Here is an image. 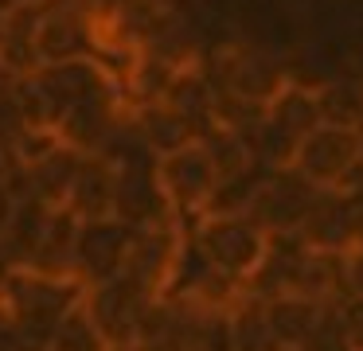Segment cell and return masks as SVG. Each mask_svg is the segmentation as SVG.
Listing matches in <instances>:
<instances>
[{
	"mask_svg": "<svg viewBox=\"0 0 363 351\" xmlns=\"http://www.w3.org/2000/svg\"><path fill=\"white\" fill-rule=\"evenodd\" d=\"M199 145L207 148V156H211L219 179H235V176H246V172L258 168L254 148H250V137H246V133H230V129L211 125V129L199 137Z\"/></svg>",
	"mask_w": 363,
	"mask_h": 351,
	"instance_id": "obj_16",
	"label": "cell"
},
{
	"mask_svg": "<svg viewBox=\"0 0 363 351\" xmlns=\"http://www.w3.org/2000/svg\"><path fill=\"white\" fill-rule=\"evenodd\" d=\"M129 125H133L137 140L145 145V152H149L152 160H160V156H168V152H176V148L196 140V125H191L180 109L168 106V101H152V106L133 109V113H129Z\"/></svg>",
	"mask_w": 363,
	"mask_h": 351,
	"instance_id": "obj_10",
	"label": "cell"
},
{
	"mask_svg": "<svg viewBox=\"0 0 363 351\" xmlns=\"http://www.w3.org/2000/svg\"><path fill=\"white\" fill-rule=\"evenodd\" d=\"M297 351H352L347 340H344V328H340V320H336V308L324 312V320L316 324V332L308 335Z\"/></svg>",
	"mask_w": 363,
	"mask_h": 351,
	"instance_id": "obj_19",
	"label": "cell"
},
{
	"mask_svg": "<svg viewBox=\"0 0 363 351\" xmlns=\"http://www.w3.org/2000/svg\"><path fill=\"white\" fill-rule=\"evenodd\" d=\"M344 289L347 296H363V246L344 254Z\"/></svg>",
	"mask_w": 363,
	"mask_h": 351,
	"instance_id": "obj_22",
	"label": "cell"
},
{
	"mask_svg": "<svg viewBox=\"0 0 363 351\" xmlns=\"http://www.w3.org/2000/svg\"><path fill=\"white\" fill-rule=\"evenodd\" d=\"M207 74L219 90L235 94V98H246L254 106L266 109L269 101L281 94V86L289 82V70L274 59L269 51L250 43H227L207 59Z\"/></svg>",
	"mask_w": 363,
	"mask_h": 351,
	"instance_id": "obj_2",
	"label": "cell"
},
{
	"mask_svg": "<svg viewBox=\"0 0 363 351\" xmlns=\"http://www.w3.org/2000/svg\"><path fill=\"white\" fill-rule=\"evenodd\" d=\"M262 304H266V320H269V328H274V335L281 340L285 351H297L301 343L316 332L324 312H328L324 304L308 301V296H301V293H281V296L262 301Z\"/></svg>",
	"mask_w": 363,
	"mask_h": 351,
	"instance_id": "obj_12",
	"label": "cell"
},
{
	"mask_svg": "<svg viewBox=\"0 0 363 351\" xmlns=\"http://www.w3.org/2000/svg\"><path fill=\"white\" fill-rule=\"evenodd\" d=\"M121 351H168V347H157V343H133V347H121Z\"/></svg>",
	"mask_w": 363,
	"mask_h": 351,
	"instance_id": "obj_24",
	"label": "cell"
},
{
	"mask_svg": "<svg viewBox=\"0 0 363 351\" xmlns=\"http://www.w3.org/2000/svg\"><path fill=\"white\" fill-rule=\"evenodd\" d=\"M133 226L118 223V218H94V223L79 226V242H74V277L86 289L106 285V281L121 277L129 262V246H133Z\"/></svg>",
	"mask_w": 363,
	"mask_h": 351,
	"instance_id": "obj_6",
	"label": "cell"
},
{
	"mask_svg": "<svg viewBox=\"0 0 363 351\" xmlns=\"http://www.w3.org/2000/svg\"><path fill=\"white\" fill-rule=\"evenodd\" d=\"M152 296L157 293H149L129 273H121V277L106 281V285L86 289L82 304H86L90 320L98 324V332L106 335V343L113 351H121V347H133L141 340V316H145Z\"/></svg>",
	"mask_w": 363,
	"mask_h": 351,
	"instance_id": "obj_4",
	"label": "cell"
},
{
	"mask_svg": "<svg viewBox=\"0 0 363 351\" xmlns=\"http://www.w3.org/2000/svg\"><path fill=\"white\" fill-rule=\"evenodd\" d=\"M316 106H320V125H340V129H359L363 121V78H328L316 86Z\"/></svg>",
	"mask_w": 363,
	"mask_h": 351,
	"instance_id": "obj_15",
	"label": "cell"
},
{
	"mask_svg": "<svg viewBox=\"0 0 363 351\" xmlns=\"http://www.w3.org/2000/svg\"><path fill=\"white\" fill-rule=\"evenodd\" d=\"M316 195H320V187H313L297 168H277V172H266V176H262L258 195H254L246 215H250L266 234H289V230H301V226H305Z\"/></svg>",
	"mask_w": 363,
	"mask_h": 351,
	"instance_id": "obj_5",
	"label": "cell"
},
{
	"mask_svg": "<svg viewBox=\"0 0 363 351\" xmlns=\"http://www.w3.org/2000/svg\"><path fill=\"white\" fill-rule=\"evenodd\" d=\"M363 156V140L355 129H340V125H316L297 148L293 168L320 191H336V184L347 176L355 160Z\"/></svg>",
	"mask_w": 363,
	"mask_h": 351,
	"instance_id": "obj_7",
	"label": "cell"
},
{
	"mask_svg": "<svg viewBox=\"0 0 363 351\" xmlns=\"http://www.w3.org/2000/svg\"><path fill=\"white\" fill-rule=\"evenodd\" d=\"M227 324H230V351H285L274 328H269L266 304L258 296L250 293L238 296V304L227 312Z\"/></svg>",
	"mask_w": 363,
	"mask_h": 351,
	"instance_id": "obj_14",
	"label": "cell"
},
{
	"mask_svg": "<svg viewBox=\"0 0 363 351\" xmlns=\"http://www.w3.org/2000/svg\"><path fill=\"white\" fill-rule=\"evenodd\" d=\"M266 121L274 125V129H281L285 137L305 140L308 133L320 125L316 86H305V82H297V78H289V82L281 86V94L266 106Z\"/></svg>",
	"mask_w": 363,
	"mask_h": 351,
	"instance_id": "obj_13",
	"label": "cell"
},
{
	"mask_svg": "<svg viewBox=\"0 0 363 351\" xmlns=\"http://www.w3.org/2000/svg\"><path fill=\"white\" fill-rule=\"evenodd\" d=\"M43 351H113V347L106 343V335L98 332L94 320H90L86 304H79V308H71L59 320V328L43 343Z\"/></svg>",
	"mask_w": 363,
	"mask_h": 351,
	"instance_id": "obj_17",
	"label": "cell"
},
{
	"mask_svg": "<svg viewBox=\"0 0 363 351\" xmlns=\"http://www.w3.org/2000/svg\"><path fill=\"white\" fill-rule=\"evenodd\" d=\"M28 133V121L20 113V101H16V86L0 94V164H12L16 160V148Z\"/></svg>",
	"mask_w": 363,
	"mask_h": 351,
	"instance_id": "obj_18",
	"label": "cell"
},
{
	"mask_svg": "<svg viewBox=\"0 0 363 351\" xmlns=\"http://www.w3.org/2000/svg\"><path fill=\"white\" fill-rule=\"evenodd\" d=\"M82 160H86V156H82L79 148L59 145L55 152H48L43 160L28 164V168L16 164L20 179H24V195L48 203V207H67V199H71V191H74V179H79V172H82Z\"/></svg>",
	"mask_w": 363,
	"mask_h": 351,
	"instance_id": "obj_8",
	"label": "cell"
},
{
	"mask_svg": "<svg viewBox=\"0 0 363 351\" xmlns=\"http://www.w3.org/2000/svg\"><path fill=\"white\" fill-rule=\"evenodd\" d=\"M301 238L320 254H347L355 246V223H352V199L340 191H320L308 211Z\"/></svg>",
	"mask_w": 363,
	"mask_h": 351,
	"instance_id": "obj_9",
	"label": "cell"
},
{
	"mask_svg": "<svg viewBox=\"0 0 363 351\" xmlns=\"http://www.w3.org/2000/svg\"><path fill=\"white\" fill-rule=\"evenodd\" d=\"M336 320L344 328V340L352 351H363V296H344L336 304Z\"/></svg>",
	"mask_w": 363,
	"mask_h": 351,
	"instance_id": "obj_20",
	"label": "cell"
},
{
	"mask_svg": "<svg viewBox=\"0 0 363 351\" xmlns=\"http://www.w3.org/2000/svg\"><path fill=\"white\" fill-rule=\"evenodd\" d=\"M113 195H118V164L102 152L86 156L79 179H74L71 199H67V211H74L82 223L113 218Z\"/></svg>",
	"mask_w": 363,
	"mask_h": 351,
	"instance_id": "obj_11",
	"label": "cell"
},
{
	"mask_svg": "<svg viewBox=\"0 0 363 351\" xmlns=\"http://www.w3.org/2000/svg\"><path fill=\"white\" fill-rule=\"evenodd\" d=\"M82 4L90 8V16L102 23H113L118 16H125L133 4H141V0H82Z\"/></svg>",
	"mask_w": 363,
	"mask_h": 351,
	"instance_id": "obj_23",
	"label": "cell"
},
{
	"mask_svg": "<svg viewBox=\"0 0 363 351\" xmlns=\"http://www.w3.org/2000/svg\"><path fill=\"white\" fill-rule=\"evenodd\" d=\"M355 133H359V140H363V121H359V129H355Z\"/></svg>",
	"mask_w": 363,
	"mask_h": 351,
	"instance_id": "obj_25",
	"label": "cell"
},
{
	"mask_svg": "<svg viewBox=\"0 0 363 351\" xmlns=\"http://www.w3.org/2000/svg\"><path fill=\"white\" fill-rule=\"evenodd\" d=\"M157 179H160V187H164L168 203H172L176 218L184 226H191L196 218L207 215V207L215 199V187H219V172H215L211 156H207V148L199 140L160 156Z\"/></svg>",
	"mask_w": 363,
	"mask_h": 351,
	"instance_id": "obj_3",
	"label": "cell"
},
{
	"mask_svg": "<svg viewBox=\"0 0 363 351\" xmlns=\"http://www.w3.org/2000/svg\"><path fill=\"white\" fill-rule=\"evenodd\" d=\"M16 203H20V195H16V187H12V179H9V164H0V238H4L12 215H16Z\"/></svg>",
	"mask_w": 363,
	"mask_h": 351,
	"instance_id": "obj_21",
	"label": "cell"
},
{
	"mask_svg": "<svg viewBox=\"0 0 363 351\" xmlns=\"http://www.w3.org/2000/svg\"><path fill=\"white\" fill-rule=\"evenodd\" d=\"M188 238L223 277L238 281L242 289L258 273L269 246V234L250 215H203L188 226Z\"/></svg>",
	"mask_w": 363,
	"mask_h": 351,
	"instance_id": "obj_1",
	"label": "cell"
}]
</instances>
